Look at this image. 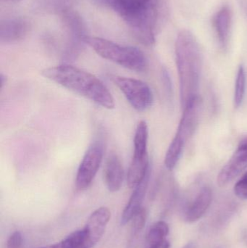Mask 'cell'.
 <instances>
[{
  "label": "cell",
  "instance_id": "obj_1",
  "mask_svg": "<svg viewBox=\"0 0 247 248\" xmlns=\"http://www.w3.org/2000/svg\"><path fill=\"white\" fill-rule=\"evenodd\" d=\"M175 62L179 78L180 100L184 109L199 97L203 68V55L200 45L192 33L183 30L175 42Z\"/></svg>",
  "mask_w": 247,
  "mask_h": 248
},
{
  "label": "cell",
  "instance_id": "obj_2",
  "mask_svg": "<svg viewBox=\"0 0 247 248\" xmlns=\"http://www.w3.org/2000/svg\"><path fill=\"white\" fill-rule=\"evenodd\" d=\"M42 75L47 79L111 110L115 100L104 83L89 72L71 65H59L45 68Z\"/></svg>",
  "mask_w": 247,
  "mask_h": 248
},
{
  "label": "cell",
  "instance_id": "obj_3",
  "mask_svg": "<svg viewBox=\"0 0 247 248\" xmlns=\"http://www.w3.org/2000/svg\"><path fill=\"white\" fill-rule=\"evenodd\" d=\"M96 53L107 61L136 72L147 68V60L144 52L135 46H123L102 38L88 36L84 39Z\"/></svg>",
  "mask_w": 247,
  "mask_h": 248
},
{
  "label": "cell",
  "instance_id": "obj_4",
  "mask_svg": "<svg viewBox=\"0 0 247 248\" xmlns=\"http://www.w3.org/2000/svg\"><path fill=\"white\" fill-rule=\"evenodd\" d=\"M201 109V99L196 97L184 108L182 118L178 125L176 134L168 147L165 157V166L173 170L179 161L186 143L192 136L197 128Z\"/></svg>",
  "mask_w": 247,
  "mask_h": 248
},
{
  "label": "cell",
  "instance_id": "obj_5",
  "mask_svg": "<svg viewBox=\"0 0 247 248\" xmlns=\"http://www.w3.org/2000/svg\"><path fill=\"white\" fill-rule=\"evenodd\" d=\"M131 106L137 111H145L153 103V94L146 83L136 78L115 76L112 78Z\"/></svg>",
  "mask_w": 247,
  "mask_h": 248
},
{
  "label": "cell",
  "instance_id": "obj_6",
  "mask_svg": "<svg viewBox=\"0 0 247 248\" xmlns=\"http://www.w3.org/2000/svg\"><path fill=\"white\" fill-rule=\"evenodd\" d=\"M103 155L104 149L100 141H96L88 147L77 172V189L84 190L91 185L102 162Z\"/></svg>",
  "mask_w": 247,
  "mask_h": 248
},
{
  "label": "cell",
  "instance_id": "obj_7",
  "mask_svg": "<svg viewBox=\"0 0 247 248\" xmlns=\"http://www.w3.org/2000/svg\"><path fill=\"white\" fill-rule=\"evenodd\" d=\"M247 169V137L240 141L233 155L218 175L219 186H226Z\"/></svg>",
  "mask_w": 247,
  "mask_h": 248
},
{
  "label": "cell",
  "instance_id": "obj_8",
  "mask_svg": "<svg viewBox=\"0 0 247 248\" xmlns=\"http://www.w3.org/2000/svg\"><path fill=\"white\" fill-rule=\"evenodd\" d=\"M149 130L145 121L139 122L136 127L133 140V156L130 167L137 170H143L149 166L147 144Z\"/></svg>",
  "mask_w": 247,
  "mask_h": 248
},
{
  "label": "cell",
  "instance_id": "obj_9",
  "mask_svg": "<svg viewBox=\"0 0 247 248\" xmlns=\"http://www.w3.org/2000/svg\"><path fill=\"white\" fill-rule=\"evenodd\" d=\"M126 23L154 4V0H104Z\"/></svg>",
  "mask_w": 247,
  "mask_h": 248
},
{
  "label": "cell",
  "instance_id": "obj_10",
  "mask_svg": "<svg viewBox=\"0 0 247 248\" xmlns=\"http://www.w3.org/2000/svg\"><path fill=\"white\" fill-rule=\"evenodd\" d=\"M111 213L106 207H101L92 213L86 224L85 229L93 246H95L102 237L110 221Z\"/></svg>",
  "mask_w": 247,
  "mask_h": 248
},
{
  "label": "cell",
  "instance_id": "obj_11",
  "mask_svg": "<svg viewBox=\"0 0 247 248\" xmlns=\"http://www.w3.org/2000/svg\"><path fill=\"white\" fill-rule=\"evenodd\" d=\"M104 179L106 186L110 192H117L121 188L124 170L117 155L111 154L107 157L104 165Z\"/></svg>",
  "mask_w": 247,
  "mask_h": 248
},
{
  "label": "cell",
  "instance_id": "obj_12",
  "mask_svg": "<svg viewBox=\"0 0 247 248\" xmlns=\"http://www.w3.org/2000/svg\"><path fill=\"white\" fill-rule=\"evenodd\" d=\"M29 24L23 19H9L0 24V41L2 43H13L21 40L27 35Z\"/></svg>",
  "mask_w": 247,
  "mask_h": 248
},
{
  "label": "cell",
  "instance_id": "obj_13",
  "mask_svg": "<svg viewBox=\"0 0 247 248\" xmlns=\"http://www.w3.org/2000/svg\"><path fill=\"white\" fill-rule=\"evenodd\" d=\"M212 199L213 192L211 189L208 186H204L186 210L184 220L188 223H194L200 220L210 206Z\"/></svg>",
  "mask_w": 247,
  "mask_h": 248
},
{
  "label": "cell",
  "instance_id": "obj_14",
  "mask_svg": "<svg viewBox=\"0 0 247 248\" xmlns=\"http://www.w3.org/2000/svg\"><path fill=\"white\" fill-rule=\"evenodd\" d=\"M150 171L146 174L145 179L134 188L133 193L129 199L127 205L125 208L121 217V224H125L131 221L136 213L142 208V205L147 190L149 185V178H150Z\"/></svg>",
  "mask_w": 247,
  "mask_h": 248
},
{
  "label": "cell",
  "instance_id": "obj_15",
  "mask_svg": "<svg viewBox=\"0 0 247 248\" xmlns=\"http://www.w3.org/2000/svg\"><path fill=\"white\" fill-rule=\"evenodd\" d=\"M232 25V13L228 7H222L215 17V28L219 42L223 48L229 43Z\"/></svg>",
  "mask_w": 247,
  "mask_h": 248
},
{
  "label": "cell",
  "instance_id": "obj_16",
  "mask_svg": "<svg viewBox=\"0 0 247 248\" xmlns=\"http://www.w3.org/2000/svg\"><path fill=\"white\" fill-rule=\"evenodd\" d=\"M65 248H92L94 247L85 229L74 232L62 240Z\"/></svg>",
  "mask_w": 247,
  "mask_h": 248
},
{
  "label": "cell",
  "instance_id": "obj_17",
  "mask_svg": "<svg viewBox=\"0 0 247 248\" xmlns=\"http://www.w3.org/2000/svg\"><path fill=\"white\" fill-rule=\"evenodd\" d=\"M169 233V227L165 221H160L154 224L147 234V243L149 248L165 241Z\"/></svg>",
  "mask_w": 247,
  "mask_h": 248
},
{
  "label": "cell",
  "instance_id": "obj_18",
  "mask_svg": "<svg viewBox=\"0 0 247 248\" xmlns=\"http://www.w3.org/2000/svg\"><path fill=\"white\" fill-rule=\"evenodd\" d=\"M247 77L245 67L241 65L239 67L236 75V84H235L234 102L235 108L240 107L245 99V92H246Z\"/></svg>",
  "mask_w": 247,
  "mask_h": 248
},
{
  "label": "cell",
  "instance_id": "obj_19",
  "mask_svg": "<svg viewBox=\"0 0 247 248\" xmlns=\"http://www.w3.org/2000/svg\"><path fill=\"white\" fill-rule=\"evenodd\" d=\"M146 218H147V214H146V210L144 208H141L132 218L133 229L134 232H139L144 228L146 224Z\"/></svg>",
  "mask_w": 247,
  "mask_h": 248
},
{
  "label": "cell",
  "instance_id": "obj_20",
  "mask_svg": "<svg viewBox=\"0 0 247 248\" xmlns=\"http://www.w3.org/2000/svg\"><path fill=\"white\" fill-rule=\"evenodd\" d=\"M235 195L242 200H247V172L236 182L234 186Z\"/></svg>",
  "mask_w": 247,
  "mask_h": 248
},
{
  "label": "cell",
  "instance_id": "obj_21",
  "mask_svg": "<svg viewBox=\"0 0 247 248\" xmlns=\"http://www.w3.org/2000/svg\"><path fill=\"white\" fill-rule=\"evenodd\" d=\"M23 245V236L20 232H15L9 237L7 248H21Z\"/></svg>",
  "mask_w": 247,
  "mask_h": 248
},
{
  "label": "cell",
  "instance_id": "obj_22",
  "mask_svg": "<svg viewBox=\"0 0 247 248\" xmlns=\"http://www.w3.org/2000/svg\"><path fill=\"white\" fill-rule=\"evenodd\" d=\"M149 248H170V244L166 240L165 241L162 242V243H158V244L155 245V246H152Z\"/></svg>",
  "mask_w": 247,
  "mask_h": 248
},
{
  "label": "cell",
  "instance_id": "obj_23",
  "mask_svg": "<svg viewBox=\"0 0 247 248\" xmlns=\"http://www.w3.org/2000/svg\"><path fill=\"white\" fill-rule=\"evenodd\" d=\"M39 248H65L64 246L63 242L61 241L59 243H55V244L50 245V246H45V247Z\"/></svg>",
  "mask_w": 247,
  "mask_h": 248
},
{
  "label": "cell",
  "instance_id": "obj_24",
  "mask_svg": "<svg viewBox=\"0 0 247 248\" xmlns=\"http://www.w3.org/2000/svg\"><path fill=\"white\" fill-rule=\"evenodd\" d=\"M184 248H197L194 243H189Z\"/></svg>",
  "mask_w": 247,
  "mask_h": 248
}]
</instances>
